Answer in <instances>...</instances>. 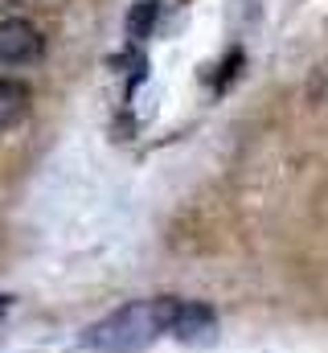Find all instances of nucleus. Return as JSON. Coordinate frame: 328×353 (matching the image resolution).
<instances>
[{
  "label": "nucleus",
  "instance_id": "obj_1",
  "mask_svg": "<svg viewBox=\"0 0 328 353\" xmlns=\"http://www.w3.org/2000/svg\"><path fill=\"white\" fill-rule=\"evenodd\" d=\"M172 316H176V300H168V296L132 300V304L115 308L111 316L94 321L86 329V345L94 353H144L152 341L172 333Z\"/></svg>",
  "mask_w": 328,
  "mask_h": 353
},
{
  "label": "nucleus",
  "instance_id": "obj_2",
  "mask_svg": "<svg viewBox=\"0 0 328 353\" xmlns=\"http://www.w3.org/2000/svg\"><path fill=\"white\" fill-rule=\"evenodd\" d=\"M41 50H45V41H41L37 25H29L21 17L0 21V66H29L41 58Z\"/></svg>",
  "mask_w": 328,
  "mask_h": 353
},
{
  "label": "nucleus",
  "instance_id": "obj_3",
  "mask_svg": "<svg viewBox=\"0 0 328 353\" xmlns=\"http://www.w3.org/2000/svg\"><path fill=\"white\" fill-rule=\"evenodd\" d=\"M172 337H176V341H185V345H214V341H218V316H214L205 304L176 300Z\"/></svg>",
  "mask_w": 328,
  "mask_h": 353
},
{
  "label": "nucleus",
  "instance_id": "obj_4",
  "mask_svg": "<svg viewBox=\"0 0 328 353\" xmlns=\"http://www.w3.org/2000/svg\"><path fill=\"white\" fill-rule=\"evenodd\" d=\"M29 111V87L17 79H0V132L12 128Z\"/></svg>",
  "mask_w": 328,
  "mask_h": 353
},
{
  "label": "nucleus",
  "instance_id": "obj_5",
  "mask_svg": "<svg viewBox=\"0 0 328 353\" xmlns=\"http://www.w3.org/2000/svg\"><path fill=\"white\" fill-rule=\"evenodd\" d=\"M156 12H161V0H136V8L127 12V37L132 41H144L156 25Z\"/></svg>",
  "mask_w": 328,
  "mask_h": 353
}]
</instances>
